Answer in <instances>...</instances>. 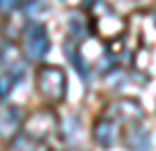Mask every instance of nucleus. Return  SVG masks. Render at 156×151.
Listing matches in <instances>:
<instances>
[{
	"label": "nucleus",
	"instance_id": "1",
	"mask_svg": "<svg viewBox=\"0 0 156 151\" xmlns=\"http://www.w3.org/2000/svg\"><path fill=\"white\" fill-rule=\"evenodd\" d=\"M38 87L48 99H62L66 92V76L59 66H43L38 71Z\"/></svg>",
	"mask_w": 156,
	"mask_h": 151
},
{
	"label": "nucleus",
	"instance_id": "2",
	"mask_svg": "<svg viewBox=\"0 0 156 151\" xmlns=\"http://www.w3.org/2000/svg\"><path fill=\"white\" fill-rule=\"evenodd\" d=\"M24 50L31 59H40L48 54L50 50V40H48V31L40 24H31L26 28V40H24Z\"/></svg>",
	"mask_w": 156,
	"mask_h": 151
},
{
	"label": "nucleus",
	"instance_id": "3",
	"mask_svg": "<svg viewBox=\"0 0 156 151\" xmlns=\"http://www.w3.org/2000/svg\"><path fill=\"white\" fill-rule=\"evenodd\" d=\"M95 142H97L99 146H109L111 142L116 139V125L114 121H109V118H99L95 123Z\"/></svg>",
	"mask_w": 156,
	"mask_h": 151
},
{
	"label": "nucleus",
	"instance_id": "4",
	"mask_svg": "<svg viewBox=\"0 0 156 151\" xmlns=\"http://www.w3.org/2000/svg\"><path fill=\"white\" fill-rule=\"evenodd\" d=\"M19 121H21V111L17 106H7L0 113V137H10L14 128L19 125Z\"/></svg>",
	"mask_w": 156,
	"mask_h": 151
},
{
	"label": "nucleus",
	"instance_id": "5",
	"mask_svg": "<svg viewBox=\"0 0 156 151\" xmlns=\"http://www.w3.org/2000/svg\"><path fill=\"white\" fill-rule=\"evenodd\" d=\"M66 54L69 59H71V64H73V68H76L78 73H80V78H83V83H88L90 80V71H88V64H85V59L80 57V52H76V47H73V43H66Z\"/></svg>",
	"mask_w": 156,
	"mask_h": 151
},
{
	"label": "nucleus",
	"instance_id": "6",
	"mask_svg": "<svg viewBox=\"0 0 156 151\" xmlns=\"http://www.w3.org/2000/svg\"><path fill=\"white\" fill-rule=\"evenodd\" d=\"M128 146L135 149V151H147V146H149V135H144L142 130H133L130 137H128Z\"/></svg>",
	"mask_w": 156,
	"mask_h": 151
},
{
	"label": "nucleus",
	"instance_id": "7",
	"mask_svg": "<svg viewBox=\"0 0 156 151\" xmlns=\"http://www.w3.org/2000/svg\"><path fill=\"white\" fill-rule=\"evenodd\" d=\"M69 31H71V36H73V38H83L85 33H88V28H85V19L73 14V17L69 19Z\"/></svg>",
	"mask_w": 156,
	"mask_h": 151
},
{
	"label": "nucleus",
	"instance_id": "8",
	"mask_svg": "<svg viewBox=\"0 0 156 151\" xmlns=\"http://www.w3.org/2000/svg\"><path fill=\"white\" fill-rule=\"evenodd\" d=\"M12 85H14V80H12L10 76H2L0 78V97H7L12 90Z\"/></svg>",
	"mask_w": 156,
	"mask_h": 151
}]
</instances>
